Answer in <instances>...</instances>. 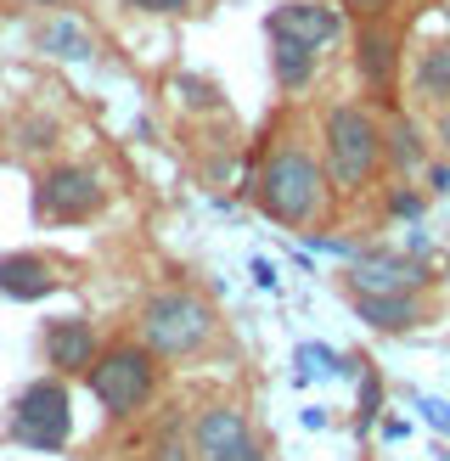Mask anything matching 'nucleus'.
Wrapping results in <instances>:
<instances>
[{
  "label": "nucleus",
  "instance_id": "nucleus-1",
  "mask_svg": "<svg viewBox=\"0 0 450 461\" xmlns=\"http://www.w3.org/2000/svg\"><path fill=\"white\" fill-rule=\"evenodd\" d=\"M135 327H141V343L158 360H192L214 343L220 315H214L209 298L192 293V287H158V293H147Z\"/></svg>",
  "mask_w": 450,
  "mask_h": 461
},
{
  "label": "nucleus",
  "instance_id": "nucleus-2",
  "mask_svg": "<svg viewBox=\"0 0 450 461\" xmlns=\"http://www.w3.org/2000/svg\"><path fill=\"white\" fill-rule=\"evenodd\" d=\"M321 147H327V180L338 192H360L366 180L389 164V135L382 119L360 102H338L321 119Z\"/></svg>",
  "mask_w": 450,
  "mask_h": 461
},
{
  "label": "nucleus",
  "instance_id": "nucleus-3",
  "mask_svg": "<svg viewBox=\"0 0 450 461\" xmlns=\"http://www.w3.org/2000/svg\"><path fill=\"white\" fill-rule=\"evenodd\" d=\"M90 394H96L102 417L107 422H130L158 400V383H164V360H158L141 338H124V343H107L90 366Z\"/></svg>",
  "mask_w": 450,
  "mask_h": 461
},
{
  "label": "nucleus",
  "instance_id": "nucleus-4",
  "mask_svg": "<svg viewBox=\"0 0 450 461\" xmlns=\"http://www.w3.org/2000/svg\"><path fill=\"white\" fill-rule=\"evenodd\" d=\"M254 197H259V214L276 220V225H310L327 203V169L315 164L304 147H276L265 158V169L254 180Z\"/></svg>",
  "mask_w": 450,
  "mask_h": 461
},
{
  "label": "nucleus",
  "instance_id": "nucleus-5",
  "mask_svg": "<svg viewBox=\"0 0 450 461\" xmlns=\"http://www.w3.org/2000/svg\"><path fill=\"white\" fill-rule=\"evenodd\" d=\"M6 433L22 450H40V456H57L68 439H74V394H68V377H34L22 383V394L12 400V422Z\"/></svg>",
  "mask_w": 450,
  "mask_h": 461
},
{
  "label": "nucleus",
  "instance_id": "nucleus-6",
  "mask_svg": "<svg viewBox=\"0 0 450 461\" xmlns=\"http://www.w3.org/2000/svg\"><path fill=\"white\" fill-rule=\"evenodd\" d=\"M107 209V180L90 164H51L34 180V220L40 225H85Z\"/></svg>",
  "mask_w": 450,
  "mask_h": 461
},
{
  "label": "nucleus",
  "instance_id": "nucleus-7",
  "mask_svg": "<svg viewBox=\"0 0 450 461\" xmlns=\"http://www.w3.org/2000/svg\"><path fill=\"white\" fill-rule=\"evenodd\" d=\"M186 439H192V461H265L259 433L237 405H202Z\"/></svg>",
  "mask_w": 450,
  "mask_h": 461
},
{
  "label": "nucleus",
  "instance_id": "nucleus-8",
  "mask_svg": "<svg viewBox=\"0 0 450 461\" xmlns=\"http://www.w3.org/2000/svg\"><path fill=\"white\" fill-rule=\"evenodd\" d=\"M265 29H270V40H299L310 51H321V45H332L344 34V6H327V0H287V6H276L265 17Z\"/></svg>",
  "mask_w": 450,
  "mask_h": 461
},
{
  "label": "nucleus",
  "instance_id": "nucleus-9",
  "mask_svg": "<svg viewBox=\"0 0 450 461\" xmlns=\"http://www.w3.org/2000/svg\"><path fill=\"white\" fill-rule=\"evenodd\" d=\"M422 282H428V265L417 253L372 248V253H355L349 265V293H417Z\"/></svg>",
  "mask_w": 450,
  "mask_h": 461
},
{
  "label": "nucleus",
  "instance_id": "nucleus-10",
  "mask_svg": "<svg viewBox=\"0 0 450 461\" xmlns=\"http://www.w3.org/2000/svg\"><path fill=\"white\" fill-rule=\"evenodd\" d=\"M355 68H360V79L372 85L377 102H394V90H400V34L382 17H372L366 29L355 34Z\"/></svg>",
  "mask_w": 450,
  "mask_h": 461
},
{
  "label": "nucleus",
  "instance_id": "nucleus-11",
  "mask_svg": "<svg viewBox=\"0 0 450 461\" xmlns=\"http://www.w3.org/2000/svg\"><path fill=\"white\" fill-rule=\"evenodd\" d=\"M96 355H102V338L85 315H57L45 327V360H51L57 377H90Z\"/></svg>",
  "mask_w": 450,
  "mask_h": 461
},
{
  "label": "nucleus",
  "instance_id": "nucleus-12",
  "mask_svg": "<svg viewBox=\"0 0 450 461\" xmlns=\"http://www.w3.org/2000/svg\"><path fill=\"white\" fill-rule=\"evenodd\" d=\"M57 287H62V276L45 253H0V298L40 304V298H51Z\"/></svg>",
  "mask_w": 450,
  "mask_h": 461
},
{
  "label": "nucleus",
  "instance_id": "nucleus-13",
  "mask_svg": "<svg viewBox=\"0 0 450 461\" xmlns=\"http://www.w3.org/2000/svg\"><path fill=\"white\" fill-rule=\"evenodd\" d=\"M355 315L366 321L372 332H411L422 327V298L417 293H349Z\"/></svg>",
  "mask_w": 450,
  "mask_h": 461
},
{
  "label": "nucleus",
  "instance_id": "nucleus-14",
  "mask_svg": "<svg viewBox=\"0 0 450 461\" xmlns=\"http://www.w3.org/2000/svg\"><path fill=\"white\" fill-rule=\"evenodd\" d=\"M411 90H417L422 107H450V45H428V51L417 57Z\"/></svg>",
  "mask_w": 450,
  "mask_h": 461
},
{
  "label": "nucleus",
  "instance_id": "nucleus-15",
  "mask_svg": "<svg viewBox=\"0 0 450 461\" xmlns=\"http://www.w3.org/2000/svg\"><path fill=\"white\" fill-rule=\"evenodd\" d=\"M315 57L321 51H310L299 40H270V74H276L282 90H304L315 79Z\"/></svg>",
  "mask_w": 450,
  "mask_h": 461
},
{
  "label": "nucleus",
  "instance_id": "nucleus-16",
  "mask_svg": "<svg viewBox=\"0 0 450 461\" xmlns=\"http://www.w3.org/2000/svg\"><path fill=\"white\" fill-rule=\"evenodd\" d=\"M382 135H389V164H394V175H411V169L428 164V147H422V130H417L411 113H394V119L382 124Z\"/></svg>",
  "mask_w": 450,
  "mask_h": 461
},
{
  "label": "nucleus",
  "instance_id": "nucleus-17",
  "mask_svg": "<svg viewBox=\"0 0 450 461\" xmlns=\"http://www.w3.org/2000/svg\"><path fill=\"white\" fill-rule=\"evenodd\" d=\"M40 51L57 57V62H90L96 45H90V34L79 29L74 17H57V23H45V29H40Z\"/></svg>",
  "mask_w": 450,
  "mask_h": 461
},
{
  "label": "nucleus",
  "instance_id": "nucleus-18",
  "mask_svg": "<svg viewBox=\"0 0 450 461\" xmlns=\"http://www.w3.org/2000/svg\"><path fill=\"white\" fill-rule=\"evenodd\" d=\"M292 360H299V383L304 377H315V372H338V377H344V372H355V360H344V355H338V349H327V343H299V355H292Z\"/></svg>",
  "mask_w": 450,
  "mask_h": 461
},
{
  "label": "nucleus",
  "instance_id": "nucleus-19",
  "mask_svg": "<svg viewBox=\"0 0 450 461\" xmlns=\"http://www.w3.org/2000/svg\"><path fill=\"white\" fill-rule=\"evenodd\" d=\"M17 147H22V152H51V147H57V119H51V113L29 119V124L17 130Z\"/></svg>",
  "mask_w": 450,
  "mask_h": 461
},
{
  "label": "nucleus",
  "instance_id": "nucleus-20",
  "mask_svg": "<svg viewBox=\"0 0 450 461\" xmlns=\"http://www.w3.org/2000/svg\"><path fill=\"white\" fill-rule=\"evenodd\" d=\"M175 96L186 102V107H197V113H214V107H220V90H214L209 79H192V74L175 79Z\"/></svg>",
  "mask_w": 450,
  "mask_h": 461
},
{
  "label": "nucleus",
  "instance_id": "nucleus-21",
  "mask_svg": "<svg viewBox=\"0 0 450 461\" xmlns=\"http://www.w3.org/2000/svg\"><path fill=\"white\" fill-rule=\"evenodd\" d=\"M389 209H394V220H411V225H422V214H428V192H417V186H400L389 192Z\"/></svg>",
  "mask_w": 450,
  "mask_h": 461
},
{
  "label": "nucleus",
  "instance_id": "nucleus-22",
  "mask_svg": "<svg viewBox=\"0 0 450 461\" xmlns=\"http://www.w3.org/2000/svg\"><path fill=\"white\" fill-rule=\"evenodd\" d=\"M377 411H382V377L366 372V377H360V433L377 422Z\"/></svg>",
  "mask_w": 450,
  "mask_h": 461
},
{
  "label": "nucleus",
  "instance_id": "nucleus-23",
  "mask_svg": "<svg viewBox=\"0 0 450 461\" xmlns=\"http://www.w3.org/2000/svg\"><path fill=\"white\" fill-rule=\"evenodd\" d=\"M124 6L141 17H186V12H197V0H124Z\"/></svg>",
  "mask_w": 450,
  "mask_h": 461
},
{
  "label": "nucleus",
  "instance_id": "nucleus-24",
  "mask_svg": "<svg viewBox=\"0 0 450 461\" xmlns=\"http://www.w3.org/2000/svg\"><path fill=\"white\" fill-rule=\"evenodd\" d=\"M417 411H422V422L434 428V433H450V405H445V400H434V394H422V400H417Z\"/></svg>",
  "mask_w": 450,
  "mask_h": 461
},
{
  "label": "nucleus",
  "instance_id": "nucleus-25",
  "mask_svg": "<svg viewBox=\"0 0 450 461\" xmlns=\"http://www.w3.org/2000/svg\"><path fill=\"white\" fill-rule=\"evenodd\" d=\"M147 461H192V439H164Z\"/></svg>",
  "mask_w": 450,
  "mask_h": 461
},
{
  "label": "nucleus",
  "instance_id": "nucleus-26",
  "mask_svg": "<svg viewBox=\"0 0 450 461\" xmlns=\"http://www.w3.org/2000/svg\"><path fill=\"white\" fill-rule=\"evenodd\" d=\"M338 6H349V12H360V17L372 23V17H382V12H389L394 0H338Z\"/></svg>",
  "mask_w": 450,
  "mask_h": 461
},
{
  "label": "nucleus",
  "instance_id": "nucleus-27",
  "mask_svg": "<svg viewBox=\"0 0 450 461\" xmlns=\"http://www.w3.org/2000/svg\"><path fill=\"white\" fill-rule=\"evenodd\" d=\"M428 169V192H450V158L445 164H422Z\"/></svg>",
  "mask_w": 450,
  "mask_h": 461
},
{
  "label": "nucleus",
  "instance_id": "nucleus-28",
  "mask_svg": "<svg viewBox=\"0 0 450 461\" xmlns=\"http://www.w3.org/2000/svg\"><path fill=\"white\" fill-rule=\"evenodd\" d=\"M254 276H259V287H276V265L270 259H254Z\"/></svg>",
  "mask_w": 450,
  "mask_h": 461
},
{
  "label": "nucleus",
  "instance_id": "nucleus-29",
  "mask_svg": "<svg viewBox=\"0 0 450 461\" xmlns=\"http://www.w3.org/2000/svg\"><path fill=\"white\" fill-rule=\"evenodd\" d=\"M304 428H310V433H321V428H327V411H321V405H310V411H304Z\"/></svg>",
  "mask_w": 450,
  "mask_h": 461
},
{
  "label": "nucleus",
  "instance_id": "nucleus-30",
  "mask_svg": "<svg viewBox=\"0 0 450 461\" xmlns=\"http://www.w3.org/2000/svg\"><path fill=\"white\" fill-rule=\"evenodd\" d=\"M439 147H445V158H450V107H439Z\"/></svg>",
  "mask_w": 450,
  "mask_h": 461
},
{
  "label": "nucleus",
  "instance_id": "nucleus-31",
  "mask_svg": "<svg viewBox=\"0 0 450 461\" xmlns=\"http://www.w3.org/2000/svg\"><path fill=\"white\" fill-rule=\"evenodd\" d=\"M34 6H68V0H34Z\"/></svg>",
  "mask_w": 450,
  "mask_h": 461
},
{
  "label": "nucleus",
  "instance_id": "nucleus-32",
  "mask_svg": "<svg viewBox=\"0 0 450 461\" xmlns=\"http://www.w3.org/2000/svg\"><path fill=\"white\" fill-rule=\"evenodd\" d=\"M0 141H6V119H0Z\"/></svg>",
  "mask_w": 450,
  "mask_h": 461
},
{
  "label": "nucleus",
  "instance_id": "nucleus-33",
  "mask_svg": "<svg viewBox=\"0 0 450 461\" xmlns=\"http://www.w3.org/2000/svg\"><path fill=\"white\" fill-rule=\"evenodd\" d=\"M445 17H450V6H445Z\"/></svg>",
  "mask_w": 450,
  "mask_h": 461
}]
</instances>
